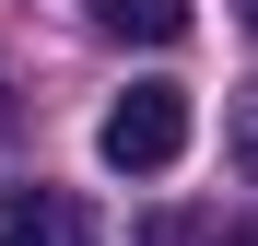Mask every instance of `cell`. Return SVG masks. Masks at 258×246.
<instances>
[{
	"label": "cell",
	"mask_w": 258,
	"mask_h": 246,
	"mask_svg": "<svg viewBox=\"0 0 258 246\" xmlns=\"http://www.w3.org/2000/svg\"><path fill=\"white\" fill-rule=\"evenodd\" d=\"M94 152L117 164V176H164V164L188 152V94H176V82H129V94L106 106Z\"/></svg>",
	"instance_id": "cell-1"
},
{
	"label": "cell",
	"mask_w": 258,
	"mask_h": 246,
	"mask_svg": "<svg viewBox=\"0 0 258 246\" xmlns=\"http://www.w3.org/2000/svg\"><path fill=\"white\" fill-rule=\"evenodd\" d=\"M0 246H94V211L71 188H0Z\"/></svg>",
	"instance_id": "cell-2"
},
{
	"label": "cell",
	"mask_w": 258,
	"mask_h": 246,
	"mask_svg": "<svg viewBox=\"0 0 258 246\" xmlns=\"http://www.w3.org/2000/svg\"><path fill=\"white\" fill-rule=\"evenodd\" d=\"M82 24L117 35V47H176L188 35V0H82Z\"/></svg>",
	"instance_id": "cell-3"
},
{
	"label": "cell",
	"mask_w": 258,
	"mask_h": 246,
	"mask_svg": "<svg viewBox=\"0 0 258 246\" xmlns=\"http://www.w3.org/2000/svg\"><path fill=\"white\" fill-rule=\"evenodd\" d=\"M141 246H200V223H188V211H153V223H141Z\"/></svg>",
	"instance_id": "cell-4"
},
{
	"label": "cell",
	"mask_w": 258,
	"mask_h": 246,
	"mask_svg": "<svg viewBox=\"0 0 258 246\" xmlns=\"http://www.w3.org/2000/svg\"><path fill=\"white\" fill-rule=\"evenodd\" d=\"M235 164H246V176H258V94L235 106Z\"/></svg>",
	"instance_id": "cell-5"
},
{
	"label": "cell",
	"mask_w": 258,
	"mask_h": 246,
	"mask_svg": "<svg viewBox=\"0 0 258 246\" xmlns=\"http://www.w3.org/2000/svg\"><path fill=\"white\" fill-rule=\"evenodd\" d=\"M211 246H258V211H246V223H223V234H211Z\"/></svg>",
	"instance_id": "cell-6"
},
{
	"label": "cell",
	"mask_w": 258,
	"mask_h": 246,
	"mask_svg": "<svg viewBox=\"0 0 258 246\" xmlns=\"http://www.w3.org/2000/svg\"><path fill=\"white\" fill-rule=\"evenodd\" d=\"M246 35H258V0H246Z\"/></svg>",
	"instance_id": "cell-7"
}]
</instances>
